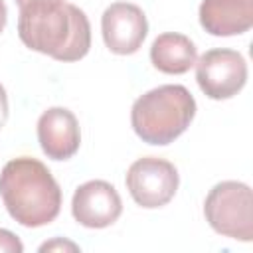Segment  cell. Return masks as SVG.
<instances>
[{
    "label": "cell",
    "instance_id": "obj_5",
    "mask_svg": "<svg viewBox=\"0 0 253 253\" xmlns=\"http://www.w3.org/2000/svg\"><path fill=\"white\" fill-rule=\"evenodd\" d=\"M178 184L180 176L176 166L158 156L138 158L126 172V188L132 200L146 210L166 206L174 198Z\"/></svg>",
    "mask_w": 253,
    "mask_h": 253
},
{
    "label": "cell",
    "instance_id": "obj_6",
    "mask_svg": "<svg viewBox=\"0 0 253 253\" xmlns=\"http://www.w3.org/2000/svg\"><path fill=\"white\" fill-rule=\"evenodd\" d=\"M196 81L206 97L221 101L237 95L247 81L245 57L227 47H215L196 59Z\"/></svg>",
    "mask_w": 253,
    "mask_h": 253
},
{
    "label": "cell",
    "instance_id": "obj_9",
    "mask_svg": "<svg viewBox=\"0 0 253 253\" xmlns=\"http://www.w3.org/2000/svg\"><path fill=\"white\" fill-rule=\"evenodd\" d=\"M38 140L47 158H71L81 144V132L75 115L65 107H51L43 111L38 121Z\"/></svg>",
    "mask_w": 253,
    "mask_h": 253
},
{
    "label": "cell",
    "instance_id": "obj_8",
    "mask_svg": "<svg viewBox=\"0 0 253 253\" xmlns=\"http://www.w3.org/2000/svg\"><path fill=\"white\" fill-rule=\"evenodd\" d=\"M71 213L77 223L91 229H103L121 217L123 202L113 184L105 180H89L75 190Z\"/></svg>",
    "mask_w": 253,
    "mask_h": 253
},
{
    "label": "cell",
    "instance_id": "obj_16",
    "mask_svg": "<svg viewBox=\"0 0 253 253\" xmlns=\"http://www.w3.org/2000/svg\"><path fill=\"white\" fill-rule=\"evenodd\" d=\"M18 2V6L22 8V6H26V4H30V2H36V0H16Z\"/></svg>",
    "mask_w": 253,
    "mask_h": 253
},
{
    "label": "cell",
    "instance_id": "obj_12",
    "mask_svg": "<svg viewBox=\"0 0 253 253\" xmlns=\"http://www.w3.org/2000/svg\"><path fill=\"white\" fill-rule=\"evenodd\" d=\"M0 251H8V253H22L24 245L22 241L8 229H0Z\"/></svg>",
    "mask_w": 253,
    "mask_h": 253
},
{
    "label": "cell",
    "instance_id": "obj_3",
    "mask_svg": "<svg viewBox=\"0 0 253 253\" xmlns=\"http://www.w3.org/2000/svg\"><path fill=\"white\" fill-rule=\"evenodd\" d=\"M194 115L196 99L184 85H160L134 101L130 123L138 138L164 146L190 126Z\"/></svg>",
    "mask_w": 253,
    "mask_h": 253
},
{
    "label": "cell",
    "instance_id": "obj_10",
    "mask_svg": "<svg viewBox=\"0 0 253 253\" xmlns=\"http://www.w3.org/2000/svg\"><path fill=\"white\" fill-rule=\"evenodd\" d=\"M200 24L211 36H237L253 26V0H202Z\"/></svg>",
    "mask_w": 253,
    "mask_h": 253
},
{
    "label": "cell",
    "instance_id": "obj_1",
    "mask_svg": "<svg viewBox=\"0 0 253 253\" xmlns=\"http://www.w3.org/2000/svg\"><path fill=\"white\" fill-rule=\"evenodd\" d=\"M18 36L34 51L77 61L91 47V24L81 8L63 0H36L20 8Z\"/></svg>",
    "mask_w": 253,
    "mask_h": 253
},
{
    "label": "cell",
    "instance_id": "obj_14",
    "mask_svg": "<svg viewBox=\"0 0 253 253\" xmlns=\"http://www.w3.org/2000/svg\"><path fill=\"white\" fill-rule=\"evenodd\" d=\"M6 119H8V97H6L4 87L0 85V128L4 126Z\"/></svg>",
    "mask_w": 253,
    "mask_h": 253
},
{
    "label": "cell",
    "instance_id": "obj_4",
    "mask_svg": "<svg viewBox=\"0 0 253 253\" xmlns=\"http://www.w3.org/2000/svg\"><path fill=\"white\" fill-rule=\"evenodd\" d=\"M204 215L219 235L251 241L253 239V194L243 182L225 180L215 184L206 202Z\"/></svg>",
    "mask_w": 253,
    "mask_h": 253
},
{
    "label": "cell",
    "instance_id": "obj_7",
    "mask_svg": "<svg viewBox=\"0 0 253 253\" xmlns=\"http://www.w3.org/2000/svg\"><path fill=\"white\" fill-rule=\"evenodd\" d=\"M101 32L105 45L113 53L130 55L142 45L148 34V22L144 12L136 4L115 2L103 12Z\"/></svg>",
    "mask_w": 253,
    "mask_h": 253
},
{
    "label": "cell",
    "instance_id": "obj_2",
    "mask_svg": "<svg viewBox=\"0 0 253 253\" xmlns=\"http://www.w3.org/2000/svg\"><path fill=\"white\" fill-rule=\"evenodd\" d=\"M2 202L20 225L42 227L51 223L61 210V188L36 158L20 156L4 164L0 172Z\"/></svg>",
    "mask_w": 253,
    "mask_h": 253
},
{
    "label": "cell",
    "instance_id": "obj_15",
    "mask_svg": "<svg viewBox=\"0 0 253 253\" xmlns=\"http://www.w3.org/2000/svg\"><path fill=\"white\" fill-rule=\"evenodd\" d=\"M6 20H8V10H6L4 0H0V34L4 30V26H6Z\"/></svg>",
    "mask_w": 253,
    "mask_h": 253
},
{
    "label": "cell",
    "instance_id": "obj_11",
    "mask_svg": "<svg viewBox=\"0 0 253 253\" xmlns=\"http://www.w3.org/2000/svg\"><path fill=\"white\" fill-rule=\"evenodd\" d=\"M198 59V51L194 42L176 32L160 34L150 47V61L152 65L168 75H182L194 67Z\"/></svg>",
    "mask_w": 253,
    "mask_h": 253
},
{
    "label": "cell",
    "instance_id": "obj_13",
    "mask_svg": "<svg viewBox=\"0 0 253 253\" xmlns=\"http://www.w3.org/2000/svg\"><path fill=\"white\" fill-rule=\"evenodd\" d=\"M51 249H71V251H77L79 247L75 243H69V241H61V239H55V241H49V243H43L40 247V251H51Z\"/></svg>",
    "mask_w": 253,
    "mask_h": 253
}]
</instances>
